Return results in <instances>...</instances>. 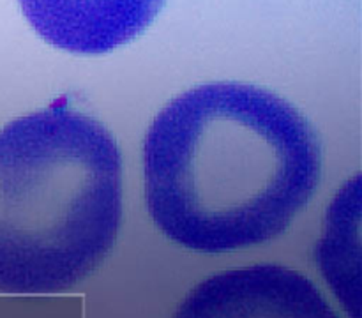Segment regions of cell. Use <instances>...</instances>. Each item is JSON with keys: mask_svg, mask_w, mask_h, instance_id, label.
Listing matches in <instances>:
<instances>
[{"mask_svg": "<svg viewBox=\"0 0 362 318\" xmlns=\"http://www.w3.org/2000/svg\"><path fill=\"white\" fill-rule=\"evenodd\" d=\"M165 0H20L34 30L49 45L101 55L145 30Z\"/></svg>", "mask_w": 362, "mask_h": 318, "instance_id": "obj_4", "label": "cell"}, {"mask_svg": "<svg viewBox=\"0 0 362 318\" xmlns=\"http://www.w3.org/2000/svg\"><path fill=\"white\" fill-rule=\"evenodd\" d=\"M354 196L346 186L339 200L332 204L331 223L318 244L317 260L346 311L352 318H359V201L350 208Z\"/></svg>", "mask_w": 362, "mask_h": 318, "instance_id": "obj_5", "label": "cell"}, {"mask_svg": "<svg viewBox=\"0 0 362 318\" xmlns=\"http://www.w3.org/2000/svg\"><path fill=\"white\" fill-rule=\"evenodd\" d=\"M122 219V155L59 102L0 131V290L55 293L105 261Z\"/></svg>", "mask_w": 362, "mask_h": 318, "instance_id": "obj_2", "label": "cell"}, {"mask_svg": "<svg viewBox=\"0 0 362 318\" xmlns=\"http://www.w3.org/2000/svg\"><path fill=\"white\" fill-rule=\"evenodd\" d=\"M173 318H339L311 279L279 265L230 269L194 286Z\"/></svg>", "mask_w": 362, "mask_h": 318, "instance_id": "obj_3", "label": "cell"}, {"mask_svg": "<svg viewBox=\"0 0 362 318\" xmlns=\"http://www.w3.org/2000/svg\"><path fill=\"white\" fill-rule=\"evenodd\" d=\"M322 147L279 95L216 81L184 92L152 120L145 198L173 242L218 254L281 235L320 184Z\"/></svg>", "mask_w": 362, "mask_h": 318, "instance_id": "obj_1", "label": "cell"}]
</instances>
